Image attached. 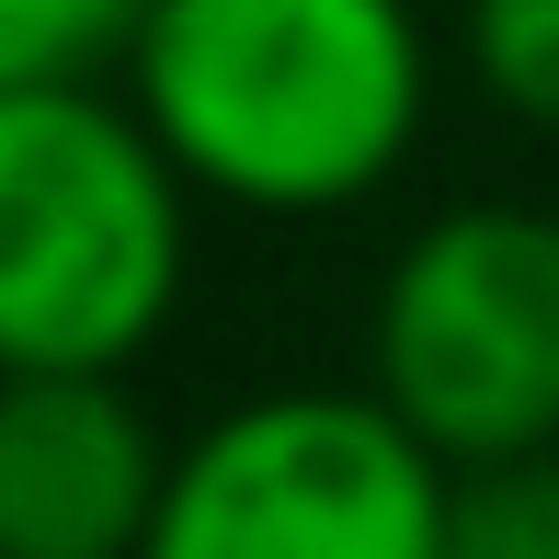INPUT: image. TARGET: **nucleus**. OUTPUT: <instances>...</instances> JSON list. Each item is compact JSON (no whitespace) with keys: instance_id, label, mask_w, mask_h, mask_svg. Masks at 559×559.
<instances>
[{"instance_id":"1","label":"nucleus","mask_w":559,"mask_h":559,"mask_svg":"<svg viewBox=\"0 0 559 559\" xmlns=\"http://www.w3.org/2000/svg\"><path fill=\"white\" fill-rule=\"evenodd\" d=\"M115 81L194 206L343 217L435 126V23L423 0H148Z\"/></svg>"},{"instance_id":"2","label":"nucleus","mask_w":559,"mask_h":559,"mask_svg":"<svg viewBox=\"0 0 559 559\" xmlns=\"http://www.w3.org/2000/svg\"><path fill=\"white\" fill-rule=\"evenodd\" d=\"M194 183L104 81L0 92V377H126L183 320Z\"/></svg>"},{"instance_id":"3","label":"nucleus","mask_w":559,"mask_h":559,"mask_svg":"<svg viewBox=\"0 0 559 559\" xmlns=\"http://www.w3.org/2000/svg\"><path fill=\"white\" fill-rule=\"evenodd\" d=\"M366 400L435 468L559 445V217L514 194L435 206L366 309Z\"/></svg>"},{"instance_id":"4","label":"nucleus","mask_w":559,"mask_h":559,"mask_svg":"<svg viewBox=\"0 0 559 559\" xmlns=\"http://www.w3.org/2000/svg\"><path fill=\"white\" fill-rule=\"evenodd\" d=\"M138 559H445V468L366 389H263L171 445Z\"/></svg>"},{"instance_id":"5","label":"nucleus","mask_w":559,"mask_h":559,"mask_svg":"<svg viewBox=\"0 0 559 559\" xmlns=\"http://www.w3.org/2000/svg\"><path fill=\"white\" fill-rule=\"evenodd\" d=\"M171 445L126 377H0V559H138Z\"/></svg>"},{"instance_id":"6","label":"nucleus","mask_w":559,"mask_h":559,"mask_svg":"<svg viewBox=\"0 0 559 559\" xmlns=\"http://www.w3.org/2000/svg\"><path fill=\"white\" fill-rule=\"evenodd\" d=\"M456 69L502 126L559 138V0H456Z\"/></svg>"},{"instance_id":"7","label":"nucleus","mask_w":559,"mask_h":559,"mask_svg":"<svg viewBox=\"0 0 559 559\" xmlns=\"http://www.w3.org/2000/svg\"><path fill=\"white\" fill-rule=\"evenodd\" d=\"M445 559H559V445L445 468Z\"/></svg>"},{"instance_id":"8","label":"nucleus","mask_w":559,"mask_h":559,"mask_svg":"<svg viewBox=\"0 0 559 559\" xmlns=\"http://www.w3.org/2000/svg\"><path fill=\"white\" fill-rule=\"evenodd\" d=\"M148 0H0V92H58L126 69Z\"/></svg>"}]
</instances>
